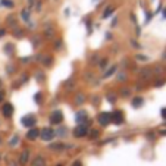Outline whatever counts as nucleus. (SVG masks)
<instances>
[{"label": "nucleus", "instance_id": "f257e3e1", "mask_svg": "<svg viewBox=\"0 0 166 166\" xmlns=\"http://www.w3.org/2000/svg\"><path fill=\"white\" fill-rule=\"evenodd\" d=\"M110 122H112V113H106V112H103V113L99 115V124L100 125L106 126V125L110 124Z\"/></svg>", "mask_w": 166, "mask_h": 166}, {"label": "nucleus", "instance_id": "f03ea898", "mask_svg": "<svg viewBox=\"0 0 166 166\" xmlns=\"http://www.w3.org/2000/svg\"><path fill=\"white\" fill-rule=\"evenodd\" d=\"M87 132H88V128L85 126V125H78L75 129H74V135L75 137H78V138H81L84 135H87Z\"/></svg>", "mask_w": 166, "mask_h": 166}, {"label": "nucleus", "instance_id": "7ed1b4c3", "mask_svg": "<svg viewBox=\"0 0 166 166\" xmlns=\"http://www.w3.org/2000/svg\"><path fill=\"white\" fill-rule=\"evenodd\" d=\"M62 119H63V115H62V112H59V110H56V112H53V113L50 115V122H51V124H60Z\"/></svg>", "mask_w": 166, "mask_h": 166}, {"label": "nucleus", "instance_id": "20e7f679", "mask_svg": "<svg viewBox=\"0 0 166 166\" xmlns=\"http://www.w3.org/2000/svg\"><path fill=\"white\" fill-rule=\"evenodd\" d=\"M22 124H24V126L31 128V126H34V125H36V118H34L33 115H27V116H24V118H22Z\"/></svg>", "mask_w": 166, "mask_h": 166}, {"label": "nucleus", "instance_id": "39448f33", "mask_svg": "<svg viewBox=\"0 0 166 166\" xmlns=\"http://www.w3.org/2000/svg\"><path fill=\"white\" fill-rule=\"evenodd\" d=\"M1 112H3V115H4L6 118H9V116L13 115V106H12L10 103H4L3 107H1Z\"/></svg>", "mask_w": 166, "mask_h": 166}, {"label": "nucleus", "instance_id": "423d86ee", "mask_svg": "<svg viewBox=\"0 0 166 166\" xmlns=\"http://www.w3.org/2000/svg\"><path fill=\"white\" fill-rule=\"evenodd\" d=\"M54 137V132H53V129H50V128H44L41 131V138L43 140H46V141H49V140H51Z\"/></svg>", "mask_w": 166, "mask_h": 166}, {"label": "nucleus", "instance_id": "0eeeda50", "mask_svg": "<svg viewBox=\"0 0 166 166\" xmlns=\"http://www.w3.org/2000/svg\"><path fill=\"white\" fill-rule=\"evenodd\" d=\"M112 122H115V124H122V122H124V115H122V112H119V110L113 112V113H112Z\"/></svg>", "mask_w": 166, "mask_h": 166}, {"label": "nucleus", "instance_id": "6e6552de", "mask_svg": "<svg viewBox=\"0 0 166 166\" xmlns=\"http://www.w3.org/2000/svg\"><path fill=\"white\" fill-rule=\"evenodd\" d=\"M40 135V132H38V129H31L28 134H27V138H30V140H36L37 137Z\"/></svg>", "mask_w": 166, "mask_h": 166}, {"label": "nucleus", "instance_id": "1a4fd4ad", "mask_svg": "<svg viewBox=\"0 0 166 166\" xmlns=\"http://www.w3.org/2000/svg\"><path fill=\"white\" fill-rule=\"evenodd\" d=\"M28 156H30V152L28 150H25L22 154H21V159H19V163L21 165H25L27 162H28Z\"/></svg>", "mask_w": 166, "mask_h": 166}, {"label": "nucleus", "instance_id": "9d476101", "mask_svg": "<svg viewBox=\"0 0 166 166\" xmlns=\"http://www.w3.org/2000/svg\"><path fill=\"white\" fill-rule=\"evenodd\" d=\"M143 103H144V100H143L141 97H135V99L132 100V106H134V107H140Z\"/></svg>", "mask_w": 166, "mask_h": 166}, {"label": "nucleus", "instance_id": "9b49d317", "mask_svg": "<svg viewBox=\"0 0 166 166\" xmlns=\"http://www.w3.org/2000/svg\"><path fill=\"white\" fill-rule=\"evenodd\" d=\"M113 10H115V7H113V6H109V7L104 10V13H103V18H107V16H110Z\"/></svg>", "mask_w": 166, "mask_h": 166}, {"label": "nucleus", "instance_id": "f8f14e48", "mask_svg": "<svg viewBox=\"0 0 166 166\" xmlns=\"http://www.w3.org/2000/svg\"><path fill=\"white\" fill-rule=\"evenodd\" d=\"M21 15H22V18H24L27 22H30V10H28V9H24Z\"/></svg>", "mask_w": 166, "mask_h": 166}, {"label": "nucleus", "instance_id": "ddd939ff", "mask_svg": "<svg viewBox=\"0 0 166 166\" xmlns=\"http://www.w3.org/2000/svg\"><path fill=\"white\" fill-rule=\"evenodd\" d=\"M0 4L6 6V7H13V1H10V0H0Z\"/></svg>", "mask_w": 166, "mask_h": 166}, {"label": "nucleus", "instance_id": "4468645a", "mask_svg": "<svg viewBox=\"0 0 166 166\" xmlns=\"http://www.w3.org/2000/svg\"><path fill=\"white\" fill-rule=\"evenodd\" d=\"M85 118H87L85 112H80V113H78V116H77V121H78V122H83Z\"/></svg>", "mask_w": 166, "mask_h": 166}, {"label": "nucleus", "instance_id": "2eb2a0df", "mask_svg": "<svg viewBox=\"0 0 166 166\" xmlns=\"http://www.w3.org/2000/svg\"><path fill=\"white\" fill-rule=\"evenodd\" d=\"M34 166H44V159H43V157H37Z\"/></svg>", "mask_w": 166, "mask_h": 166}, {"label": "nucleus", "instance_id": "dca6fc26", "mask_svg": "<svg viewBox=\"0 0 166 166\" xmlns=\"http://www.w3.org/2000/svg\"><path fill=\"white\" fill-rule=\"evenodd\" d=\"M115 69H116V66H113V68H110V69H109V71H107V72L104 74V77H106V78H107V77H110V75H112V74L115 72Z\"/></svg>", "mask_w": 166, "mask_h": 166}, {"label": "nucleus", "instance_id": "f3484780", "mask_svg": "<svg viewBox=\"0 0 166 166\" xmlns=\"http://www.w3.org/2000/svg\"><path fill=\"white\" fill-rule=\"evenodd\" d=\"M83 100H84V96L83 94H80V96L77 97V104H81V101H83Z\"/></svg>", "mask_w": 166, "mask_h": 166}, {"label": "nucleus", "instance_id": "a211bd4d", "mask_svg": "<svg viewBox=\"0 0 166 166\" xmlns=\"http://www.w3.org/2000/svg\"><path fill=\"white\" fill-rule=\"evenodd\" d=\"M16 143H18V137H13V140L10 141V146H15Z\"/></svg>", "mask_w": 166, "mask_h": 166}, {"label": "nucleus", "instance_id": "6ab92c4d", "mask_svg": "<svg viewBox=\"0 0 166 166\" xmlns=\"http://www.w3.org/2000/svg\"><path fill=\"white\" fill-rule=\"evenodd\" d=\"M10 47H12L10 44H7V46H6V53H12V49H10Z\"/></svg>", "mask_w": 166, "mask_h": 166}, {"label": "nucleus", "instance_id": "aec40b11", "mask_svg": "<svg viewBox=\"0 0 166 166\" xmlns=\"http://www.w3.org/2000/svg\"><path fill=\"white\" fill-rule=\"evenodd\" d=\"M128 94H129V90H126V88L122 90V96H128Z\"/></svg>", "mask_w": 166, "mask_h": 166}, {"label": "nucleus", "instance_id": "412c9836", "mask_svg": "<svg viewBox=\"0 0 166 166\" xmlns=\"http://www.w3.org/2000/svg\"><path fill=\"white\" fill-rule=\"evenodd\" d=\"M36 100H37V101H41V94H40V93L36 96Z\"/></svg>", "mask_w": 166, "mask_h": 166}, {"label": "nucleus", "instance_id": "4be33fe9", "mask_svg": "<svg viewBox=\"0 0 166 166\" xmlns=\"http://www.w3.org/2000/svg\"><path fill=\"white\" fill-rule=\"evenodd\" d=\"M138 59H140V60H147V57H146V56H138Z\"/></svg>", "mask_w": 166, "mask_h": 166}, {"label": "nucleus", "instance_id": "5701e85b", "mask_svg": "<svg viewBox=\"0 0 166 166\" xmlns=\"http://www.w3.org/2000/svg\"><path fill=\"white\" fill-rule=\"evenodd\" d=\"M3 97H4V94H3V91H0V103H1V100H3Z\"/></svg>", "mask_w": 166, "mask_h": 166}, {"label": "nucleus", "instance_id": "b1692460", "mask_svg": "<svg viewBox=\"0 0 166 166\" xmlns=\"http://www.w3.org/2000/svg\"><path fill=\"white\" fill-rule=\"evenodd\" d=\"M162 116L166 119V109H163V110H162Z\"/></svg>", "mask_w": 166, "mask_h": 166}, {"label": "nucleus", "instance_id": "393cba45", "mask_svg": "<svg viewBox=\"0 0 166 166\" xmlns=\"http://www.w3.org/2000/svg\"><path fill=\"white\" fill-rule=\"evenodd\" d=\"M4 33H6L4 30H0V37H3V36H4Z\"/></svg>", "mask_w": 166, "mask_h": 166}, {"label": "nucleus", "instance_id": "a878e982", "mask_svg": "<svg viewBox=\"0 0 166 166\" xmlns=\"http://www.w3.org/2000/svg\"><path fill=\"white\" fill-rule=\"evenodd\" d=\"M74 166H83V165H81V162H75V165Z\"/></svg>", "mask_w": 166, "mask_h": 166}, {"label": "nucleus", "instance_id": "bb28decb", "mask_svg": "<svg viewBox=\"0 0 166 166\" xmlns=\"http://www.w3.org/2000/svg\"><path fill=\"white\" fill-rule=\"evenodd\" d=\"M28 1H30V4H33V1H34V0H28Z\"/></svg>", "mask_w": 166, "mask_h": 166}]
</instances>
